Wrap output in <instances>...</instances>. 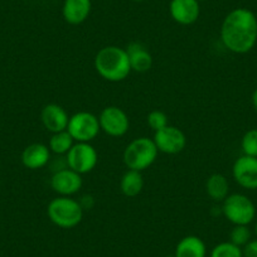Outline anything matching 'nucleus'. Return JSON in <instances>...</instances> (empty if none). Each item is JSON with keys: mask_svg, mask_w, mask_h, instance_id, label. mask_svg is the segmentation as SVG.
Returning a JSON list of instances; mask_svg holds the SVG:
<instances>
[{"mask_svg": "<svg viewBox=\"0 0 257 257\" xmlns=\"http://www.w3.org/2000/svg\"><path fill=\"white\" fill-rule=\"evenodd\" d=\"M251 229L248 228V226H244V224H237L233 226V228L231 229V233H229V242H232L233 244L238 247H243L251 241Z\"/></svg>", "mask_w": 257, "mask_h": 257, "instance_id": "4be33fe9", "label": "nucleus"}, {"mask_svg": "<svg viewBox=\"0 0 257 257\" xmlns=\"http://www.w3.org/2000/svg\"><path fill=\"white\" fill-rule=\"evenodd\" d=\"M158 154L159 150L154 140L143 137L128 143L123 150L122 159L127 169L143 172L154 164Z\"/></svg>", "mask_w": 257, "mask_h": 257, "instance_id": "20e7f679", "label": "nucleus"}, {"mask_svg": "<svg viewBox=\"0 0 257 257\" xmlns=\"http://www.w3.org/2000/svg\"><path fill=\"white\" fill-rule=\"evenodd\" d=\"M143 188H144V178L142 172L127 169V172L121 177L120 190L123 196L134 198L142 193Z\"/></svg>", "mask_w": 257, "mask_h": 257, "instance_id": "6ab92c4d", "label": "nucleus"}, {"mask_svg": "<svg viewBox=\"0 0 257 257\" xmlns=\"http://www.w3.org/2000/svg\"><path fill=\"white\" fill-rule=\"evenodd\" d=\"M243 257H257V238L251 239L246 246L242 247Z\"/></svg>", "mask_w": 257, "mask_h": 257, "instance_id": "393cba45", "label": "nucleus"}, {"mask_svg": "<svg viewBox=\"0 0 257 257\" xmlns=\"http://www.w3.org/2000/svg\"><path fill=\"white\" fill-rule=\"evenodd\" d=\"M175 257H206L207 247L203 239L198 236H185L177 243Z\"/></svg>", "mask_w": 257, "mask_h": 257, "instance_id": "f3484780", "label": "nucleus"}, {"mask_svg": "<svg viewBox=\"0 0 257 257\" xmlns=\"http://www.w3.org/2000/svg\"><path fill=\"white\" fill-rule=\"evenodd\" d=\"M100 127L106 135L112 138H121L130 128V118L127 113L118 106H107L98 116Z\"/></svg>", "mask_w": 257, "mask_h": 257, "instance_id": "6e6552de", "label": "nucleus"}, {"mask_svg": "<svg viewBox=\"0 0 257 257\" xmlns=\"http://www.w3.org/2000/svg\"><path fill=\"white\" fill-rule=\"evenodd\" d=\"M198 2H204V0H198Z\"/></svg>", "mask_w": 257, "mask_h": 257, "instance_id": "c756f323", "label": "nucleus"}, {"mask_svg": "<svg viewBox=\"0 0 257 257\" xmlns=\"http://www.w3.org/2000/svg\"><path fill=\"white\" fill-rule=\"evenodd\" d=\"M222 213L233 226L244 224L248 226L256 217V206L253 202L242 193L228 194L222 202Z\"/></svg>", "mask_w": 257, "mask_h": 257, "instance_id": "39448f33", "label": "nucleus"}, {"mask_svg": "<svg viewBox=\"0 0 257 257\" xmlns=\"http://www.w3.org/2000/svg\"><path fill=\"white\" fill-rule=\"evenodd\" d=\"M172 18L182 26L196 23L201 14L198 0H172L169 6Z\"/></svg>", "mask_w": 257, "mask_h": 257, "instance_id": "f8f14e48", "label": "nucleus"}, {"mask_svg": "<svg viewBox=\"0 0 257 257\" xmlns=\"http://www.w3.org/2000/svg\"><path fill=\"white\" fill-rule=\"evenodd\" d=\"M47 214L53 224L61 228H73L83 218V207L71 197H57L48 203Z\"/></svg>", "mask_w": 257, "mask_h": 257, "instance_id": "7ed1b4c3", "label": "nucleus"}, {"mask_svg": "<svg viewBox=\"0 0 257 257\" xmlns=\"http://www.w3.org/2000/svg\"><path fill=\"white\" fill-rule=\"evenodd\" d=\"M41 120L44 127L49 133L54 134V133H61L67 130L70 116H68L67 111L64 110L61 105L48 103V105L42 108Z\"/></svg>", "mask_w": 257, "mask_h": 257, "instance_id": "ddd939ff", "label": "nucleus"}, {"mask_svg": "<svg viewBox=\"0 0 257 257\" xmlns=\"http://www.w3.org/2000/svg\"><path fill=\"white\" fill-rule=\"evenodd\" d=\"M252 105H253L254 110H256L257 112V87L254 88L253 93H252Z\"/></svg>", "mask_w": 257, "mask_h": 257, "instance_id": "a878e982", "label": "nucleus"}, {"mask_svg": "<svg viewBox=\"0 0 257 257\" xmlns=\"http://www.w3.org/2000/svg\"><path fill=\"white\" fill-rule=\"evenodd\" d=\"M67 132L76 143H91L101 132L98 117L88 111H78L70 116Z\"/></svg>", "mask_w": 257, "mask_h": 257, "instance_id": "423d86ee", "label": "nucleus"}, {"mask_svg": "<svg viewBox=\"0 0 257 257\" xmlns=\"http://www.w3.org/2000/svg\"><path fill=\"white\" fill-rule=\"evenodd\" d=\"M95 70L108 82H121L132 73L125 48L107 46L101 48L95 57Z\"/></svg>", "mask_w": 257, "mask_h": 257, "instance_id": "f03ea898", "label": "nucleus"}, {"mask_svg": "<svg viewBox=\"0 0 257 257\" xmlns=\"http://www.w3.org/2000/svg\"><path fill=\"white\" fill-rule=\"evenodd\" d=\"M67 165L78 174L92 172L98 163V155L91 143H76L67 153Z\"/></svg>", "mask_w": 257, "mask_h": 257, "instance_id": "0eeeda50", "label": "nucleus"}, {"mask_svg": "<svg viewBox=\"0 0 257 257\" xmlns=\"http://www.w3.org/2000/svg\"><path fill=\"white\" fill-rule=\"evenodd\" d=\"M91 7V0H64L62 8L64 21L72 26L83 23L90 16Z\"/></svg>", "mask_w": 257, "mask_h": 257, "instance_id": "dca6fc26", "label": "nucleus"}, {"mask_svg": "<svg viewBox=\"0 0 257 257\" xmlns=\"http://www.w3.org/2000/svg\"><path fill=\"white\" fill-rule=\"evenodd\" d=\"M221 41L229 52L244 54L257 42V18L253 12L237 8L229 12L221 27Z\"/></svg>", "mask_w": 257, "mask_h": 257, "instance_id": "f257e3e1", "label": "nucleus"}, {"mask_svg": "<svg viewBox=\"0 0 257 257\" xmlns=\"http://www.w3.org/2000/svg\"><path fill=\"white\" fill-rule=\"evenodd\" d=\"M164 257H175L174 254H168V256H164Z\"/></svg>", "mask_w": 257, "mask_h": 257, "instance_id": "cd10ccee", "label": "nucleus"}, {"mask_svg": "<svg viewBox=\"0 0 257 257\" xmlns=\"http://www.w3.org/2000/svg\"><path fill=\"white\" fill-rule=\"evenodd\" d=\"M153 140L159 153L169 155L179 154L187 145V138L184 133L179 127L173 125H168L159 132H155Z\"/></svg>", "mask_w": 257, "mask_h": 257, "instance_id": "1a4fd4ad", "label": "nucleus"}, {"mask_svg": "<svg viewBox=\"0 0 257 257\" xmlns=\"http://www.w3.org/2000/svg\"><path fill=\"white\" fill-rule=\"evenodd\" d=\"M147 122L149 125V127L152 130H154V133L159 132V130L164 128L165 126L169 125L167 113L160 110H153L152 112H149V115L147 117Z\"/></svg>", "mask_w": 257, "mask_h": 257, "instance_id": "b1692460", "label": "nucleus"}, {"mask_svg": "<svg viewBox=\"0 0 257 257\" xmlns=\"http://www.w3.org/2000/svg\"><path fill=\"white\" fill-rule=\"evenodd\" d=\"M206 192L214 202H223L229 194L228 179L221 173H214L207 179Z\"/></svg>", "mask_w": 257, "mask_h": 257, "instance_id": "a211bd4d", "label": "nucleus"}, {"mask_svg": "<svg viewBox=\"0 0 257 257\" xmlns=\"http://www.w3.org/2000/svg\"><path fill=\"white\" fill-rule=\"evenodd\" d=\"M125 49L128 56L132 71L144 73L152 68L153 56L147 47L143 46L139 42H133Z\"/></svg>", "mask_w": 257, "mask_h": 257, "instance_id": "2eb2a0df", "label": "nucleus"}, {"mask_svg": "<svg viewBox=\"0 0 257 257\" xmlns=\"http://www.w3.org/2000/svg\"><path fill=\"white\" fill-rule=\"evenodd\" d=\"M211 257H243V252L241 247L227 241L216 244L212 248Z\"/></svg>", "mask_w": 257, "mask_h": 257, "instance_id": "412c9836", "label": "nucleus"}, {"mask_svg": "<svg viewBox=\"0 0 257 257\" xmlns=\"http://www.w3.org/2000/svg\"><path fill=\"white\" fill-rule=\"evenodd\" d=\"M134 2H144V0H134Z\"/></svg>", "mask_w": 257, "mask_h": 257, "instance_id": "c85d7f7f", "label": "nucleus"}, {"mask_svg": "<svg viewBox=\"0 0 257 257\" xmlns=\"http://www.w3.org/2000/svg\"><path fill=\"white\" fill-rule=\"evenodd\" d=\"M73 144H75V140L72 139V137H71L67 130H64V132L52 134L48 143V148L53 154L63 155L70 152Z\"/></svg>", "mask_w": 257, "mask_h": 257, "instance_id": "aec40b11", "label": "nucleus"}, {"mask_svg": "<svg viewBox=\"0 0 257 257\" xmlns=\"http://www.w3.org/2000/svg\"><path fill=\"white\" fill-rule=\"evenodd\" d=\"M241 149L243 155L257 158V128L244 133L241 139Z\"/></svg>", "mask_w": 257, "mask_h": 257, "instance_id": "5701e85b", "label": "nucleus"}, {"mask_svg": "<svg viewBox=\"0 0 257 257\" xmlns=\"http://www.w3.org/2000/svg\"><path fill=\"white\" fill-rule=\"evenodd\" d=\"M82 185L83 180L81 174L70 169V168L57 170L51 178L52 189L62 197L73 196V194L80 192Z\"/></svg>", "mask_w": 257, "mask_h": 257, "instance_id": "9b49d317", "label": "nucleus"}, {"mask_svg": "<svg viewBox=\"0 0 257 257\" xmlns=\"http://www.w3.org/2000/svg\"><path fill=\"white\" fill-rule=\"evenodd\" d=\"M254 233H256V236H257V222H256V224H254Z\"/></svg>", "mask_w": 257, "mask_h": 257, "instance_id": "bb28decb", "label": "nucleus"}, {"mask_svg": "<svg viewBox=\"0 0 257 257\" xmlns=\"http://www.w3.org/2000/svg\"><path fill=\"white\" fill-rule=\"evenodd\" d=\"M51 160V150L42 143H34L28 145L22 153V163L31 170L41 169L46 167Z\"/></svg>", "mask_w": 257, "mask_h": 257, "instance_id": "4468645a", "label": "nucleus"}, {"mask_svg": "<svg viewBox=\"0 0 257 257\" xmlns=\"http://www.w3.org/2000/svg\"><path fill=\"white\" fill-rule=\"evenodd\" d=\"M232 175L239 187L251 190L257 189V158L242 154L233 163Z\"/></svg>", "mask_w": 257, "mask_h": 257, "instance_id": "9d476101", "label": "nucleus"}]
</instances>
